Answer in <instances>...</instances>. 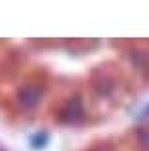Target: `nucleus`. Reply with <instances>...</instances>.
Masks as SVG:
<instances>
[{
	"label": "nucleus",
	"instance_id": "f257e3e1",
	"mask_svg": "<svg viewBox=\"0 0 149 151\" xmlns=\"http://www.w3.org/2000/svg\"><path fill=\"white\" fill-rule=\"evenodd\" d=\"M39 96H41V90L35 86V84H26L22 90H20V102H22L26 108H33L39 102Z\"/></svg>",
	"mask_w": 149,
	"mask_h": 151
}]
</instances>
